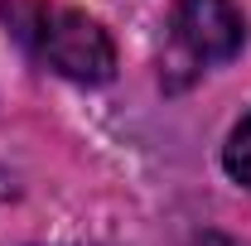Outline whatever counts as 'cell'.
<instances>
[{
  "label": "cell",
  "mask_w": 251,
  "mask_h": 246,
  "mask_svg": "<svg viewBox=\"0 0 251 246\" xmlns=\"http://www.w3.org/2000/svg\"><path fill=\"white\" fill-rule=\"evenodd\" d=\"M227 174H232L237 184L251 188V111L242 116V125H237L232 140H227Z\"/></svg>",
  "instance_id": "3957f363"
},
{
  "label": "cell",
  "mask_w": 251,
  "mask_h": 246,
  "mask_svg": "<svg viewBox=\"0 0 251 246\" xmlns=\"http://www.w3.org/2000/svg\"><path fill=\"white\" fill-rule=\"evenodd\" d=\"M5 20L53 73L73 77V82H106L116 73V49H111L106 29L87 15L68 10V5L5 0Z\"/></svg>",
  "instance_id": "6da1fadb"
},
{
  "label": "cell",
  "mask_w": 251,
  "mask_h": 246,
  "mask_svg": "<svg viewBox=\"0 0 251 246\" xmlns=\"http://www.w3.org/2000/svg\"><path fill=\"white\" fill-rule=\"evenodd\" d=\"M203 246H237V242H227V237H208Z\"/></svg>",
  "instance_id": "277c9868"
},
{
  "label": "cell",
  "mask_w": 251,
  "mask_h": 246,
  "mask_svg": "<svg viewBox=\"0 0 251 246\" xmlns=\"http://www.w3.org/2000/svg\"><path fill=\"white\" fill-rule=\"evenodd\" d=\"M169 29L179 39V49H184L188 58H198V63L232 58L242 49V39H247V25L232 10V0H179Z\"/></svg>",
  "instance_id": "7a4b0ae2"
}]
</instances>
